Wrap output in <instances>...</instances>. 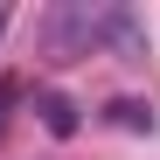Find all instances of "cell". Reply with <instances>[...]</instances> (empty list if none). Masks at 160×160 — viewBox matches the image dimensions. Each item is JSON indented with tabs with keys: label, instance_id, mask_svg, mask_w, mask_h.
<instances>
[{
	"label": "cell",
	"instance_id": "obj_1",
	"mask_svg": "<svg viewBox=\"0 0 160 160\" xmlns=\"http://www.w3.org/2000/svg\"><path fill=\"white\" fill-rule=\"evenodd\" d=\"M35 112H42V125L56 132V139H70V132L84 125V118H77V104H70L63 91H42V98H35Z\"/></svg>",
	"mask_w": 160,
	"mask_h": 160
},
{
	"label": "cell",
	"instance_id": "obj_2",
	"mask_svg": "<svg viewBox=\"0 0 160 160\" xmlns=\"http://www.w3.org/2000/svg\"><path fill=\"white\" fill-rule=\"evenodd\" d=\"M112 112V125H125V132H153V104H139V98H118V104H104Z\"/></svg>",
	"mask_w": 160,
	"mask_h": 160
},
{
	"label": "cell",
	"instance_id": "obj_3",
	"mask_svg": "<svg viewBox=\"0 0 160 160\" xmlns=\"http://www.w3.org/2000/svg\"><path fill=\"white\" fill-rule=\"evenodd\" d=\"M14 98H21V84H14V77H0V139H7V118H14Z\"/></svg>",
	"mask_w": 160,
	"mask_h": 160
},
{
	"label": "cell",
	"instance_id": "obj_4",
	"mask_svg": "<svg viewBox=\"0 0 160 160\" xmlns=\"http://www.w3.org/2000/svg\"><path fill=\"white\" fill-rule=\"evenodd\" d=\"M0 28H7V7H0Z\"/></svg>",
	"mask_w": 160,
	"mask_h": 160
}]
</instances>
